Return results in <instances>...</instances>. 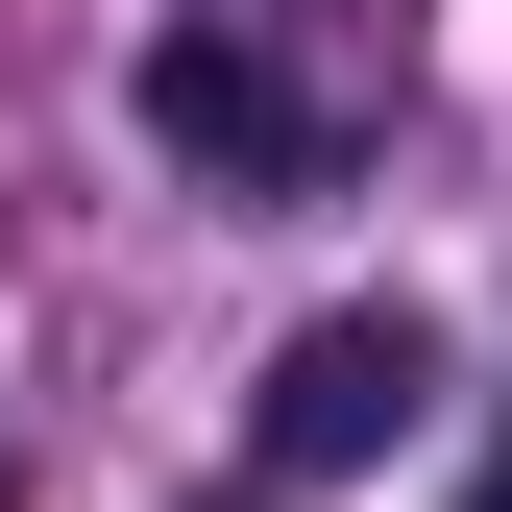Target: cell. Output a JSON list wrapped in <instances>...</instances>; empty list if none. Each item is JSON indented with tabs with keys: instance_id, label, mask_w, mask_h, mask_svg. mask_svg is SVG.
Returning <instances> with one entry per match:
<instances>
[{
	"instance_id": "6da1fadb",
	"label": "cell",
	"mask_w": 512,
	"mask_h": 512,
	"mask_svg": "<svg viewBox=\"0 0 512 512\" xmlns=\"http://www.w3.org/2000/svg\"><path fill=\"white\" fill-rule=\"evenodd\" d=\"M415 415H439V342H415V317H293V342H269V391H244L269 488H342V464H391Z\"/></svg>"
},
{
	"instance_id": "7a4b0ae2",
	"label": "cell",
	"mask_w": 512,
	"mask_h": 512,
	"mask_svg": "<svg viewBox=\"0 0 512 512\" xmlns=\"http://www.w3.org/2000/svg\"><path fill=\"white\" fill-rule=\"evenodd\" d=\"M122 98H147V147H171V171H293V147H317V122H293V74H269L244 25H171Z\"/></svg>"
},
{
	"instance_id": "3957f363",
	"label": "cell",
	"mask_w": 512,
	"mask_h": 512,
	"mask_svg": "<svg viewBox=\"0 0 512 512\" xmlns=\"http://www.w3.org/2000/svg\"><path fill=\"white\" fill-rule=\"evenodd\" d=\"M488 512H512V439H488Z\"/></svg>"
}]
</instances>
